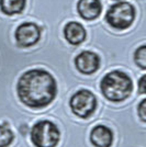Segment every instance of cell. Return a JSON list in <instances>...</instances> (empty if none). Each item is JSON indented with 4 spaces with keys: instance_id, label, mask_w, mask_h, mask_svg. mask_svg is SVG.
I'll list each match as a JSON object with an SVG mask.
<instances>
[{
    "instance_id": "6da1fadb",
    "label": "cell",
    "mask_w": 146,
    "mask_h": 147,
    "mask_svg": "<svg viewBox=\"0 0 146 147\" xmlns=\"http://www.w3.org/2000/svg\"><path fill=\"white\" fill-rule=\"evenodd\" d=\"M19 100L31 109H43L53 102L57 94V84L45 69H30L21 75L17 84Z\"/></svg>"
},
{
    "instance_id": "7a4b0ae2",
    "label": "cell",
    "mask_w": 146,
    "mask_h": 147,
    "mask_svg": "<svg viewBox=\"0 0 146 147\" xmlns=\"http://www.w3.org/2000/svg\"><path fill=\"white\" fill-rule=\"evenodd\" d=\"M100 90L107 100L111 102H122L131 96L133 82L126 73L112 70L104 75L100 82Z\"/></svg>"
},
{
    "instance_id": "3957f363",
    "label": "cell",
    "mask_w": 146,
    "mask_h": 147,
    "mask_svg": "<svg viewBox=\"0 0 146 147\" xmlns=\"http://www.w3.org/2000/svg\"><path fill=\"white\" fill-rule=\"evenodd\" d=\"M135 8L128 1H119L110 7L105 13L107 23L116 30H125L130 28L135 19Z\"/></svg>"
},
{
    "instance_id": "277c9868",
    "label": "cell",
    "mask_w": 146,
    "mask_h": 147,
    "mask_svg": "<svg viewBox=\"0 0 146 147\" xmlns=\"http://www.w3.org/2000/svg\"><path fill=\"white\" fill-rule=\"evenodd\" d=\"M31 142L35 147H56L61 138V132L56 124L49 120L36 122L31 129Z\"/></svg>"
},
{
    "instance_id": "5b68a950",
    "label": "cell",
    "mask_w": 146,
    "mask_h": 147,
    "mask_svg": "<svg viewBox=\"0 0 146 147\" xmlns=\"http://www.w3.org/2000/svg\"><path fill=\"white\" fill-rule=\"evenodd\" d=\"M69 107L76 117L88 119L97 109V98L91 91L80 89L72 96L69 100Z\"/></svg>"
},
{
    "instance_id": "8992f818",
    "label": "cell",
    "mask_w": 146,
    "mask_h": 147,
    "mask_svg": "<svg viewBox=\"0 0 146 147\" xmlns=\"http://www.w3.org/2000/svg\"><path fill=\"white\" fill-rule=\"evenodd\" d=\"M42 29L34 22H24L14 32L16 42L20 47H31L40 41Z\"/></svg>"
},
{
    "instance_id": "52a82bcc",
    "label": "cell",
    "mask_w": 146,
    "mask_h": 147,
    "mask_svg": "<svg viewBox=\"0 0 146 147\" xmlns=\"http://www.w3.org/2000/svg\"><path fill=\"white\" fill-rule=\"evenodd\" d=\"M100 56L91 51H84L75 58V66L80 74L91 75L100 67Z\"/></svg>"
},
{
    "instance_id": "ba28073f",
    "label": "cell",
    "mask_w": 146,
    "mask_h": 147,
    "mask_svg": "<svg viewBox=\"0 0 146 147\" xmlns=\"http://www.w3.org/2000/svg\"><path fill=\"white\" fill-rule=\"evenodd\" d=\"M77 11L80 18L87 21H92L101 14L102 3L100 0H78Z\"/></svg>"
},
{
    "instance_id": "9c48e42d",
    "label": "cell",
    "mask_w": 146,
    "mask_h": 147,
    "mask_svg": "<svg viewBox=\"0 0 146 147\" xmlns=\"http://www.w3.org/2000/svg\"><path fill=\"white\" fill-rule=\"evenodd\" d=\"M90 142L96 147H111L113 143V132L105 125H97L90 132Z\"/></svg>"
},
{
    "instance_id": "30bf717a",
    "label": "cell",
    "mask_w": 146,
    "mask_h": 147,
    "mask_svg": "<svg viewBox=\"0 0 146 147\" xmlns=\"http://www.w3.org/2000/svg\"><path fill=\"white\" fill-rule=\"evenodd\" d=\"M64 36L69 44L79 45L86 40L87 32L81 23L76 21H70L64 26Z\"/></svg>"
},
{
    "instance_id": "8fae6325",
    "label": "cell",
    "mask_w": 146,
    "mask_h": 147,
    "mask_svg": "<svg viewBox=\"0 0 146 147\" xmlns=\"http://www.w3.org/2000/svg\"><path fill=\"white\" fill-rule=\"evenodd\" d=\"M25 3V0H0V10L6 16H14L24 10Z\"/></svg>"
},
{
    "instance_id": "7c38bea8",
    "label": "cell",
    "mask_w": 146,
    "mask_h": 147,
    "mask_svg": "<svg viewBox=\"0 0 146 147\" xmlns=\"http://www.w3.org/2000/svg\"><path fill=\"white\" fill-rule=\"evenodd\" d=\"M14 140V135L10 127L0 125V147H8Z\"/></svg>"
},
{
    "instance_id": "4fadbf2b",
    "label": "cell",
    "mask_w": 146,
    "mask_h": 147,
    "mask_svg": "<svg viewBox=\"0 0 146 147\" xmlns=\"http://www.w3.org/2000/svg\"><path fill=\"white\" fill-rule=\"evenodd\" d=\"M134 61L135 64L142 69L145 70L146 69V46L145 45H141L140 47L134 53Z\"/></svg>"
},
{
    "instance_id": "5bb4252c",
    "label": "cell",
    "mask_w": 146,
    "mask_h": 147,
    "mask_svg": "<svg viewBox=\"0 0 146 147\" xmlns=\"http://www.w3.org/2000/svg\"><path fill=\"white\" fill-rule=\"evenodd\" d=\"M137 114L142 122H146V99H142L137 105Z\"/></svg>"
},
{
    "instance_id": "9a60e30c",
    "label": "cell",
    "mask_w": 146,
    "mask_h": 147,
    "mask_svg": "<svg viewBox=\"0 0 146 147\" xmlns=\"http://www.w3.org/2000/svg\"><path fill=\"white\" fill-rule=\"evenodd\" d=\"M139 91L141 94L146 93V75H143L139 80Z\"/></svg>"
}]
</instances>
